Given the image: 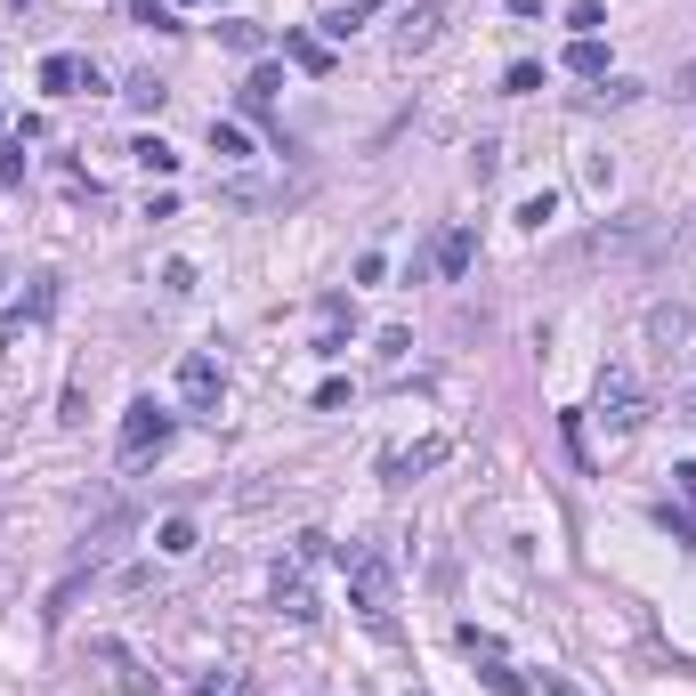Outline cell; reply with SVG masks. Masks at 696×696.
Segmentation results:
<instances>
[{
	"mask_svg": "<svg viewBox=\"0 0 696 696\" xmlns=\"http://www.w3.org/2000/svg\"><path fill=\"white\" fill-rule=\"evenodd\" d=\"M672 478H681V495L696 502V462H681V469H672Z\"/></svg>",
	"mask_w": 696,
	"mask_h": 696,
	"instance_id": "obj_28",
	"label": "cell"
},
{
	"mask_svg": "<svg viewBox=\"0 0 696 696\" xmlns=\"http://www.w3.org/2000/svg\"><path fill=\"white\" fill-rule=\"evenodd\" d=\"M469 259H478V235H469V228H454V235L438 243V268L445 276H469Z\"/></svg>",
	"mask_w": 696,
	"mask_h": 696,
	"instance_id": "obj_14",
	"label": "cell"
},
{
	"mask_svg": "<svg viewBox=\"0 0 696 696\" xmlns=\"http://www.w3.org/2000/svg\"><path fill=\"white\" fill-rule=\"evenodd\" d=\"M519 219H526V228H550V219H559V195H550V187H543V195H526V202H519Z\"/></svg>",
	"mask_w": 696,
	"mask_h": 696,
	"instance_id": "obj_23",
	"label": "cell"
},
{
	"mask_svg": "<svg viewBox=\"0 0 696 696\" xmlns=\"http://www.w3.org/2000/svg\"><path fill=\"white\" fill-rule=\"evenodd\" d=\"M526 696H583V688L559 681V672H535V681H526Z\"/></svg>",
	"mask_w": 696,
	"mask_h": 696,
	"instance_id": "obj_25",
	"label": "cell"
},
{
	"mask_svg": "<svg viewBox=\"0 0 696 696\" xmlns=\"http://www.w3.org/2000/svg\"><path fill=\"white\" fill-rule=\"evenodd\" d=\"M178 9H202V0H178Z\"/></svg>",
	"mask_w": 696,
	"mask_h": 696,
	"instance_id": "obj_30",
	"label": "cell"
},
{
	"mask_svg": "<svg viewBox=\"0 0 696 696\" xmlns=\"http://www.w3.org/2000/svg\"><path fill=\"white\" fill-rule=\"evenodd\" d=\"M373 9H381V0H340V9L324 16V33H333V40H348V33H357V25H364Z\"/></svg>",
	"mask_w": 696,
	"mask_h": 696,
	"instance_id": "obj_18",
	"label": "cell"
},
{
	"mask_svg": "<svg viewBox=\"0 0 696 696\" xmlns=\"http://www.w3.org/2000/svg\"><path fill=\"white\" fill-rule=\"evenodd\" d=\"M640 97V81H591V90H576V106L583 114H616V106H631Z\"/></svg>",
	"mask_w": 696,
	"mask_h": 696,
	"instance_id": "obj_10",
	"label": "cell"
},
{
	"mask_svg": "<svg viewBox=\"0 0 696 696\" xmlns=\"http://www.w3.org/2000/svg\"><path fill=\"white\" fill-rule=\"evenodd\" d=\"M211 154L219 162H252V138H243L235 121H211Z\"/></svg>",
	"mask_w": 696,
	"mask_h": 696,
	"instance_id": "obj_19",
	"label": "cell"
},
{
	"mask_svg": "<svg viewBox=\"0 0 696 696\" xmlns=\"http://www.w3.org/2000/svg\"><path fill=\"white\" fill-rule=\"evenodd\" d=\"M171 429H178V414L171 405H154V397H138L130 414H121V462H147V454H162V445H171Z\"/></svg>",
	"mask_w": 696,
	"mask_h": 696,
	"instance_id": "obj_3",
	"label": "cell"
},
{
	"mask_svg": "<svg viewBox=\"0 0 696 696\" xmlns=\"http://www.w3.org/2000/svg\"><path fill=\"white\" fill-rule=\"evenodd\" d=\"M672 97H696V57H688L681 73H672Z\"/></svg>",
	"mask_w": 696,
	"mask_h": 696,
	"instance_id": "obj_27",
	"label": "cell"
},
{
	"mask_svg": "<svg viewBox=\"0 0 696 696\" xmlns=\"http://www.w3.org/2000/svg\"><path fill=\"white\" fill-rule=\"evenodd\" d=\"M0 187H25V147H0Z\"/></svg>",
	"mask_w": 696,
	"mask_h": 696,
	"instance_id": "obj_26",
	"label": "cell"
},
{
	"mask_svg": "<svg viewBox=\"0 0 696 696\" xmlns=\"http://www.w3.org/2000/svg\"><path fill=\"white\" fill-rule=\"evenodd\" d=\"M81 81H90V57H40V90L49 97H73Z\"/></svg>",
	"mask_w": 696,
	"mask_h": 696,
	"instance_id": "obj_9",
	"label": "cell"
},
{
	"mask_svg": "<svg viewBox=\"0 0 696 696\" xmlns=\"http://www.w3.org/2000/svg\"><path fill=\"white\" fill-rule=\"evenodd\" d=\"M178 397H187L195 414H211V405H219V364L202 357V348H195V357H178Z\"/></svg>",
	"mask_w": 696,
	"mask_h": 696,
	"instance_id": "obj_8",
	"label": "cell"
},
{
	"mask_svg": "<svg viewBox=\"0 0 696 696\" xmlns=\"http://www.w3.org/2000/svg\"><path fill=\"white\" fill-rule=\"evenodd\" d=\"M276 90H283V73H276V66H252V81H243V114L268 121V114H276Z\"/></svg>",
	"mask_w": 696,
	"mask_h": 696,
	"instance_id": "obj_11",
	"label": "cell"
},
{
	"mask_svg": "<svg viewBox=\"0 0 696 696\" xmlns=\"http://www.w3.org/2000/svg\"><path fill=\"white\" fill-rule=\"evenodd\" d=\"M445 25H454L445 0H414V9L397 16V33H388V49H397V57H421V49H438V40H445Z\"/></svg>",
	"mask_w": 696,
	"mask_h": 696,
	"instance_id": "obj_4",
	"label": "cell"
},
{
	"mask_svg": "<svg viewBox=\"0 0 696 696\" xmlns=\"http://www.w3.org/2000/svg\"><path fill=\"white\" fill-rule=\"evenodd\" d=\"M567 73L607 81V49H600V33H576V40H567Z\"/></svg>",
	"mask_w": 696,
	"mask_h": 696,
	"instance_id": "obj_12",
	"label": "cell"
},
{
	"mask_svg": "<svg viewBox=\"0 0 696 696\" xmlns=\"http://www.w3.org/2000/svg\"><path fill=\"white\" fill-rule=\"evenodd\" d=\"M0 283H9V268H0Z\"/></svg>",
	"mask_w": 696,
	"mask_h": 696,
	"instance_id": "obj_31",
	"label": "cell"
},
{
	"mask_svg": "<svg viewBox=\"0 0 696 696\" xmlns=\"http://www.w3.org/2000/svg\"><path fill=\"white\" fill-rule=\"evenodd\" d=\"M283 57H292L300 73H333V49H324L316 33H283Z\"/></svg>",
	"mask_w": 696,
	"mask_h": 696,
	"instance_id": "obj_13",
	"label": "cell"
},
{
	"mask_svg": "<svg viewBox=\"0 0 696 696\" xmlns=\"http://www.w3.org/2000/svg\"><path fill=\"white\" fill-rule=\"evenodd\" d=\"M276 607H283L292 624H309V616H316V600H309V583H300V576H276Z\"/></svg>",
	"mask_w": 696,
	"mask_h": 696,
	"instance_id": "obj_16",
	"label": "cell"
},
{
	"mask_svg": "<svg viewBox=\"0 0 696 696\" xmlns=\"http://www.w3.org/2000/svg\"><path fill=\"white\" fill-rule=\"evenodd\" d=\"M657 405H648V388H640V373L631 364H607L600 373V421H607V438H631Z\"/></svg>",
	"mask_w": 696,
	"mask_h": 696,
	"instance_id": "obj_2",
	"label": "cell"
},
{
	"mask_svg": "<svg viewBox=\"0 0 696 696\" xmlns=\"http://www.w3.org/2000/svg\"><path fill=\"white\" fill-rule=\"evenodd\" d=\"M162 550H171V559H187L195 550V519H162V535H154Z\"/></svg>",
	"mask_w": 696,
	"mask_h": 696,
	"instance_id": "obj_22",
	"label": "cell"
},
{
	"mask_svg": "<svg viewBox=\"0 0 696 696\" xmlns=\"http://www.w3.org/2000/svg\"><path fill=\"white\" fill-rule=\"evenodd\" d=\"M130 526H138L130 510H114V519H97L90 535H81V550H73V576H97V567H106L114 550H121V535H130Z\"/></svg>",
	"mask_w": 696,
	"mask_h": 696,
	"instance_id": "obj_5",
	"label": "cell"
},
{
	"mask_svg": "<svg viewBox=\"0 0 696 696\" xmlns=\"http://www.w3.org/2000/svg\"><path fill=\"white\" fill-rule=\"evenodd\" d=\"M130 154H138V171H154V178H171V171H178V154L162 147V138H138Z\"/></svg>",
	"mask_w": 696,
	"mask_h": 696,
	"instance_id": "obj_20",
	"label": "cell"
},
{
	"mask_svg": "<svg viewBox=\"0 0 696 696\" xmlns=\"http://www.w3.org/2000/svg\"><path fill=\"white\" fill-rule=\"evenodd\" d=\"M681 421H696V397H681Z\"/></svg>",
	"mask_w": 696,
	"mask_h": 696,
	"instance_id": "obj_29",
	"label": "cell"
},
{
	"mask_svg": "<svg viewBox=\"0 0 696 696\" xmlns=\"http://www.w3.org/2000/svg\"><path fill=\"white\" fill-rule=\"evenodd\" d=\"M340 567H348V607H357L373 631H388V616H397V576H388V559L373 543H348Z\"/></svg>",
	"mask_w": 696,
	"mask_h": 696,
	"instance_id": "obj_1",
	"label": "cell"
},
{
	"mask_svg": "<svg viewBox=\"0 0 696 696\" xmlns=\"http://www.w3.org/2000/svg\"><path fill=\"white\" fill-rule=\"evenodd\" d=\"M219 40H228L235 57H259V49H268V33H259L252 16H228V25H219Z\"/></svg>",
	"mask_w": 696,
	"mask_h": 696,
	"instance_id": "obj_17",
	"label": "cell"
},
{
	"mask_svg": "<svg viewBox=\"0 0 696 696\" xmlns=\"http://www.w3.org/2000/svg\"><path fill=\"white\" fill-rule=\"evenodd\" d=\"M688 300H657V309H648V348H657V357H681V340H688Z\"/></svg>",
	"mask_w": 696,
	"mask_h": 696,
	"instance_id": "obj_7",
	"label": "cell"
},
{
	"mask_svg": "<svg viewBox=\"0 0 696 696\" xmlns=\"http://www.w3.org/2000/svg\"><path fill=\"white\" fill-rule=\"evenodd\" d=\"M414 696H421V688H414Z\"/></svg>",
	"mask_w": 696,
	"mask_h": 696,
	"instance_id": "obj_32",
	"label": "cell"
},
{
	"mask_svg": "<svg viewBox=\"0 0 696 696\" xmlns=\"http://www.w3.org/2000/svg\"><path fill=\"white\" fill-rule=\"evenodd\" d=\"M130 25H154V33H178L171 0H130Z\"/></svg>",
	"mask_w": 696,
	"mask_h": 696,
	"instance_id": "obj_21",
	"label": "cell"
},
{
	"mask_svg": "<svg viewBox=\"0 0 696 696\" xmlns=\"http://www.w3.org/2000/svg\"><path fill=\"white\" fill-rule=\"evenodd\" d=\"M121 97H130L138 114H162V97H171V81H154V73H130V81H121Z\"/></svg>",
	"mask_w": 696,
	"mask_h": 696,
	"instance_id": "obj_15",
	"label": "cell"
},
{
	"mask_svg": "<svg viewBox=\"0 0 696 696\" xmlns=\"http://www.w3.org/2000/svg\"><path fill=\"white\" fill-rule=\"evenodd\" d=\"M445 454H454V438H421V445H397V454H381V478H421V469H438Z\"/></svg>",
	"mask_w": 696,
	"mask_h": 696,
	"instance_id": "obj_6",
	"label": "cell"
},
{
	"mask_svg": "<svg viewBox=\"0 0 696 696\" xmlns=\"http://www.w3.org/2000/svg\"><path fill=\"white\" fill-rule=\"evenodd\" d=\"M567 25H576V33H600L607 9H600V0H576V9H567Z\"/></svg>",
	"mask_w": 696,
	"mask_h": 696,
	"instance_id": "obj_24",
	"label": "cell"
}]
</instances>
